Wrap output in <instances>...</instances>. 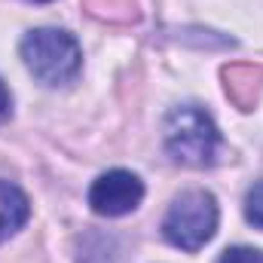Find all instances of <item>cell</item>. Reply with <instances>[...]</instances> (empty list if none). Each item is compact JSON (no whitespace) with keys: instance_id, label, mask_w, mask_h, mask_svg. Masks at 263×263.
I'll return each mask as SVG.
<instances>
[{"instance_id":"1","label":"cell","mask_w":263,"mask_h":263,"mask_svg":"<svg viewBox=\"0 0 263 263\" xmlns=\"http://www.w3.org/2000/svg\"><path fill=\"white\" fill-rule=\"evenodd\" d=\"M165 147L181 165L205 168L220 156V132L202 107L184 104L175 107L165 120Z\"/></svg>"},{"instance_id":"2","label":"cell","mask_w":263,"mask_h":263,"mask_svg":"<svg viewBox=\"0 0 263 263\" xmlns=\"http://www.w3.org/2000/svg\"><path fill=\"white\" fill-rule=\"evenodd\" d=\"M22 59H25L28 70L46 86L70 83L80 73V65H83L80 43L67 31H59V28L28 31L25 40H22Z\"/></svg>"},{"instance_id":"3","label":"cell","mask_w":263,"mask_h":263,"mask_svg":"<svg viewBox=\"0 0 263 263\" xmlns=\"http://www.w3.org/2000/svg\"><path fill=\"white\" fill-rule=\"evenodd\" d=\"M217 199L208 190H187L172 202L165 220H162V233L175 248L184 251H199L217 230Z\"/></svg>"},{"instance_id":"4","label":"cell","mask_w":263,"mask_h":263,"mask_svg":"<svg viewBox=\"0 0 263 263\" xmlns=\"http://www.w3.org/2000/svg\"><path fill=\"white\" fill-rule=\"evenodd\" d=\"M141 199H144L141 178L132 175V172H123V168L101 175L92 184V190H89L92 211L104 214V217H123V214H129V211H135L141 205Z\"/></svg>"},{"instance_id":"5","label":"cell","mask_w":263,"mask_h":263,"mask_svg":"<svg viewBox=\"0 0 263 263\" xmlns=\"http://www.w3.org/2000/svg\"><path fill=\"white\" fill-rule=\"evenodd\" d=\"M223 89L236 107L251 110L263 92V67L260 65H227L223 67Z\"/></svg>"},{"instance_id":"6","label":"cell","mask_w":263,"mask_h":263,"mask_svg":"<svg viewBox=\"0 0 263 263\" xmlns=\"http://www.w3.org/2000/svg\"><path fill=\"white\" fill-rule=\"evenodd\" d=\"M31 217V205L28 196L9 184V181H0V242H6L9 236H15Z\"/></svg>"},{"instance_id":"7","label":"cell","mask_w":263,"mask_h":263,"mask_svg":"<svg viewBox=\"0 0 263 263\" xmlns=\"http://www.w3.org/2000/svg\"><path fill=\"white\" fill-rule=\"evenodd\" d=\"M86 9L104 22H132L138 18L135 0H86Z\"/></svg>"},{"instance_id":"8","label":"cell","mask_w":263,"mask_h":263,"mask_svg":"<svg viewBox=\"0 0 263 263\" xmlns=\"http://www.w3.org/2000/svg\"><path fill=\"white\" fill-rule=\"evenodd\" d=\"M245 217L263 230V184H254L245 196Z\"/></svg>"},{"instance_id":"9","label":"cell","mask_w":263,"mask_h":263,"mask_svg":"<svg viewBox=\"0 0 263 263\" xmlns=\"http://www.w3.org/2000/svg\"><path fill=\"white\" fill-rule=\"evenodd\" d=\"M217 263H263V251L260 248H245V245H239V248H227Z\"/></svg>"},{"instance_id":"10","label":"cell","mask_w":263,"mask_h":263,"mask_svg":"<svg viewBox=\"0 0 263 263\" xmlns=\"http://www.w3.org/2000/svg\"><path fill=\"white\" fill-rule=\"evenodd\" d=\"M9 114H12V95H9V89L3 86V80H0V126L9 120Z\"/></svg>"},{"instance_id":"11","label":"cell","mask_w":263,"mask_h":263,"mask_svg":"<svg viewBox=\"0 0 263 263\" xmlns=\"http://www.w3.org/2000/svg\"><path fill=\"white\" fill-rule=\"evenodd\" d=\"M34 3H49V0H34Z\"/></svg>"}]
</instances>
